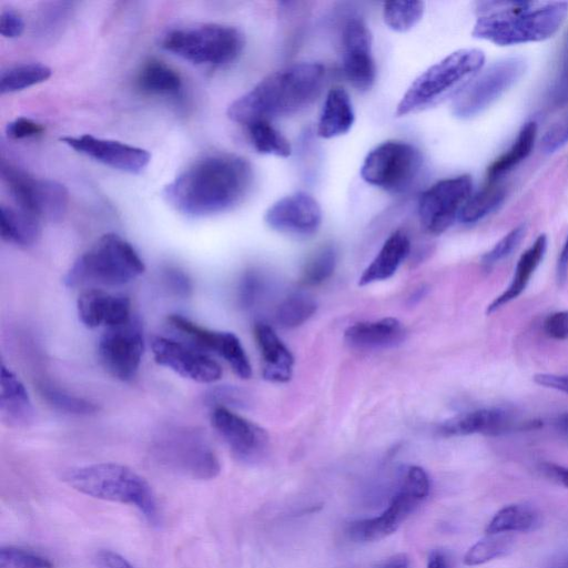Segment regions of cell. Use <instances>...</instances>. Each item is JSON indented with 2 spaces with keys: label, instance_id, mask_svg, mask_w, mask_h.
I'll return each instance as SVG.
<instances>
[{
  "label": "cell",
  "instance_id": "6da1fadb",
  "mask_svg": "<svg viewBox=\"0 0 568 568\" xmlns=\"http://www.w3.org/2000/svg\"><path fill=\"white\" fill-rule=\"evenodd\" d=\"M253 183L250 162L239 155H206L182 171L163 189V197L184 215L200 217L231 210Z\"/></svg>",
  "mask_w": 568,
  "mask_h": 568
},
{
  "label": "cell",
  "instance_id": "7a4b0ae2",
  "mask_svg": "<svg viewBox=\"0 0 568 568\" xmlns=\"http://www.w3.org/2000/svg\"><path fill=\"white\" fill-rule=\"evenodd\" d=\"M325 68L317 62H300L274 71L248 92L233 101L226 111L233 122L250 125L292 115L311 105L320 95Z\"/></svg>",
  "mask_w": 568,
  "mask_h": 568
},
{
  "label": "cell",
  "instance_id": "3957f363",
  "mask_svg": "<svg viewBox=\"0 0 568 568\" xmlns=\"http://www.w3.org/2000/svg\"><path fill=\"white\" fill-rule=\"evenodd\" d=\"M473 36L498 45L552 37L568 14L565 1H485L478 3Z\"/></svg>",
  "mask_w": 568,
  "mask_h": 568
},
{
  "label": "cell",
  "instance_id": "277c9868",
  "mask_svg": "<svg viewBox=\"0 0 568 568\" xmlns=\"http://www.w3.org/2000/svg\"><path fill=\"white\" fill-rule=\"evenodd\" d=\"M74 490L93 498L135 507L152 525H159V504L150 484L136 471L116 463L73 467L62 475Z\"/></svg>",
  "mask_w": 568,
  "mask_h": 568
},
{
  "label": "cell",
  "instance_id": "5b68a950",
  "mask_svg": "<svg viewBox=\"0 0 568 568\" xmlns=\"http://www.w3.org/2000/svg\"><path fill=\"white\" fill-rule=\"evenodd\" d=\"M144 270L134 247L120 235L108 233L74 261L63 282L69 287L87 283L118 286L135 280Z\"/></svg>",
  "mask_w": 568,
  "mask_h": 568
},
{
  "label": "cell",
  "instance_id": "8992f818",
  "mask_svg": "<svg viewBox=\"0 0 568 568\" xmlns=\"http://www.w3.org/2000/svg\"><path fill=\"white\" fill-rule=\"evenodd\" d=\"M485 54L479 49H460L446 55L420 73L408 87L396 108L403 116L425 109L457 89H463L483 68ZM459 90V91H460Z\"/></svg>",
  "mask_w": 568,
  "mask_h": 568
},
{
  "label": "cell",
  "instance_id": "52a82bcc",
  "mask_svg": "<svg viewBox=\"0 0 568 568\" xmlns=\"http://www.w3.org/2000/svg\"><path fill=\"white\" fill-rule=\"evenodd\" d=\"M161 45L195 64L222 65L237 59L244 48V37L234 27L205 23L170 30Z\"/></svg>",
  "mask_w": 568,
  "mask_h": 568
},
{
  "label": "cell",
  "instance_id": "ba28073f",
  "mask_svg": "<svg viewBox=\"0 0 568 568\" xmlns=\"http://www.w3.org/2000/svg\"><path fill=\"white\" fill-rule=\"evenodd\" d=\"M152 453L162 466L193 479H213L221 471L214 448L195 428L170 429L156 439Z\"/></svg>",
  "mask_w": 568,
  "mask_h": 568
},
{
  "label": "cell",
  "instance_id": "9c48e42d",
  "mask_svg": "<svg viewBox=\"0 0 568 568\" xmlns=\"http://www.w3.org/2000/svg\"><path fill=\"white\" fill-rule=\"evenodd\" d=\"M429 489L426 471L419 466H409L387 509L379 516L352 521L346 529L347 536L354 541L367 542L392 535L428 496Z\"/></svg>",
  "mask_w": 568,
  "mask_h": 568
},
{
  "label": "cell",
  "instance_id": "30bf717a",
  "mask_svg": "<svg viewBox=\"0 0 568 568\" xmlns=\"http://www.w3.org/2000/svg\"><path fill=\"white\" fill-rule=\"evenodd\" d=\"M422 163V154L413 144L385 141L366 155L361 166V176L371 185L398 193L413 183Z\"/></svg>",
  "mask_w": 568,
  "mask_h": 568
},
{
  "label": "cell",
  "instance_id": "8fae6325",
  "mask_svg": "<svg viewBox=\"0 0 568 568\" xmlns=\"http://www.w3.org/2000/svg\"><path fill=\"white\" fill-rule=\"evenodd\" d=\"M1 175L18 206L40 221H59L65 214L69 194L63 184L37 179L6 162H2Z\"/></svg>",
  "mask_w": 568,
  "mask_h": 568
},
{
  "label": "cell",
  "instance_id": "7c38bea8",
  "mask_svg": "<svg viewBox=\"0 0 568 568\" xmlns=\"http://www.w3.org/2000/svg\"><path fill=\"white\" fill-rule=\"evenodd\" d=\"M525 70L526 63L518 57L493 63L458 92L453 102L454 115L469 119L480 113L514 85Z\"/></svg>",
  "mask_w": 568,
  "mask_h": 568
},
{
  "label": "cell",
  "instance_id": "4fadbf2b",
  "mask_svg": "<svg viewBox=\"0 0 568 568\" xmlns=\"http://www.w3.org/2000/svg\"><path fill=\"white\" fill-rule=\"evenodd\" d=\"M469 175L440 180L424 191L417 212L423 229L433 235L444 233L459 214L471 195Z\"/></svg>",
  "mask_w": 568,
  "mask_h": 568
},
{
  "label": "cell",
  "instance_id": "5bb4252c",
  "mask_svg": "<svg viewBox=\"0 0 568 568\" xmlns=\"http://www.w3.org/2000/svg\"><path fill=\"white\" fill-rule=\"evenodd\" d=\"M144 352L142 327L135 318L108 327L98 342V356L103 368L120 381L136 374Z\"/></svg>",
  "mask_w": 568,
  "mask_h": 568
},
{
  "label": "cell",
  "instance_id": "9a60e30c",
  "mask_svg": "<svg viewBox=\"0 0 568 568\" xmlns=\"http://www.w3.org/2000/svg\"><path fill=\"white\" fill-rule=\"evenodd\" d=\"M151 349L155 362L180 376L197 382L214 383L222 376L220 364L207 354L179 341L154 336Z\"/></svg>",
  "mask_w": 568,
  "mask_h": 568
},
{
  "label": "cell",
  "instance_id": "2e32d148",
  "mask_svg": "<svg viewBox=\"0 0 568 568\" xmlns=\"http://www.w3.org/2000/svg\"><path fill=\"white\" fill-rule=\"evenodd\" d=\"M211 424L233 455L243 462H254L262 457L268 445V435L257 424L216 405L211 413Z\"/></svg>",
  "mask_w": 568,
  "mask_h": 568
},
{
  "label": "cell",
  "instance_id": "e0dca14e",
  "mask_svg": "<svg viewBox=\"0 0 568 568\" xmlns=\"http://www.w3.org/2000/svg\"><path fill=\"white\" fill-rule=\"evenodd\" d=\"M343 70L349 83L361 91L372 88L376 67L372 51V34L357 17L349 18L342 31Z\"/></svg>",
  "mask_w": 568,
  "mask_h": 568
},
{
  "label": "cell",
  "instance_id": "ac0fdd59",
  "mask_svg": "<svg viewBox=\"0 0 568 568\" xmlns=\"http://www.w3.org/2000/svg\"><path fill=\"white\" fill-rule=\"evenodd\" d=\"M264 221L277 232L308 236L321 226L322 209L308 193L295 192L274 202L266 210Z\"/></svg>",
  "mask_w": 568,
  "mask_h": 568
},
{
  "label": "cell",
  "instance_id": "d6986e66",
  "mask_svg": "<svg viewBox=\"0 0 568 568\" xmlns=\"http://www.w3.org/2000/svg\"><path fill=\"white\" fill-rule=\"evenodd\" d=\"M61 141L83 155L131 174L142 172L151 160L150 153L142 148L90 134L64 136Z\"/></svg>",
  "mask_w": 568,
  "mask_h": 568
},
{
  "label": "cell",
  "instance_id": "ffe728a7",
  "mask_svg": "<svg viewBox=\"0 0 568 568\" xmlns=\"http://www.w3.org/2000/svg\"><path fill=\"white\" fill-rule=\"evenodd\" d=\"M168 320L175 329L191 338L194 344L220 355L240 378L251 377L250 359L235 334L203 327L180 314H172Z\"/></svg>",
  "mask_w": 568,
  "mask_h": 568
},
{
  "label": "cell",
  "instance_id": "44dd1931",
  "mask_svg": "<svg viewBox=\"0 0 568 568\" xmlns=\"http://www.w3.org/2000/svg\"><path fill=\"white\" fill-rule=\"evenodd\" d=\"M80 321L89 328L113 327L132 318L130 300L121 294L91 288L82 292L77 301Z\"/></svg>",
  "mask_w": 568,
  "mask_h": 568
},
{
  "label": "cell",
  "instance_id": "7402d4cb",
  "mask_svg": "<svg viewBox=\"0 0 568 568\" xmlns=\"http://www.w3.org/2000/svg\"><path fill=\"white\" fill-rule=\"evenodd\" d=\"M513 415L500 407H486L456 415L445 420L439 432L444 436L481 434L498 436L514 428Z\"/></svg>",
  "mask_w": 568,
  "mask_h": 568
},
{
  "label": "cell",
  "instance_id": "603a6c76",
  "mask_svg": "<svg viewBox=\"0 0 568 568\" xmlns=\"http://www.w3.org/2000/svg\"><path fill=\"white\" fill-rule=\"evenodd\" d=\"M0 416L10 427H27L34 418V408L28 390L17 374L1 365Z\"/></svg>",
  "mask_w": 568,
  "mask_h": 568
},
{
  "label": "cell",
  "instance_id": "cb8c5ba5",
  "mask_svg": "<svg viewBox=\"0 0 568 568\" xmlns=\"http://www.w3.org/2000/svg\"><path fill=\"white\" fill-rule=\"evenodd\" d=\"M254 337L263 359V377L277 383L290 381L294 358L272 326L263 322L256 323Z\"/></svg>",
  "mask_w": 568,
  "mask_h": 568
},
{
  "label": "cell",
  "instance_id": "d4e9b609",
  "mask_svg": "<svg viewBox=\"0 0 568 568\" xmlns=\"http://www.w3.org/2000/svg\"><path fill=\"white\" fill-rule=\"evenodd\" d=\"M404 329L394 317L358 322L345 331L347 343L359 349H379L396 345L403 339Z\"/></svg>",
  "mask_w": 568,
  "mask_h": 568
},
{
  "label": "cell",
  "instance_id": "484cf974",
  "mask_svg": "<svg viewBox=\"0 0 568 568\" xmlns=\"http://www.w3.org/2000/svg\"><path fill=\"white\" fill-rule=\"evenodd\" d=\"M355 113L352 100L344 88H332L325 98L316 133L323 139L346 134L353 126Z\"/></svg>",
  "mask_w": 568,
  "mask_h": 568
},
{
  "label": "cell",
  "instance_id": "4316f807",
  "mask_svg": "<svg viewBox=\"0 0 568 568\" xmlns=\"http://www.w3.org/2000/svg\"><path fill=\"white\" fill-rule=\"evenodd\" d=\"M410 251V241L405 232L395 231L384 242L377 255L362 273L361 286L384 281L395 274Z\"/></svg>",
  "mask_w": 568,
  "mask_h": 568
},
{
  "label": "cell",
  "instance_id": "83f0119b",
  "mask_svg": "<svg viewBox=\"0 0 568 568\" xmlns=\"http://www.w3.org/2000/svg\"><path fill=\"white\" fill-rule=\"evenodd\" d=\"M547 248V236L540 234L535 242L520 255L514 276L508 287L487 306L486 313L491 314L513 300L526 288L531 275L544 258Z\"/></svg>",
  "mask_w": 568,
  "mask_h": 568
},
{
  "label": "cell",
  "instance_id": "f1b7e54d",
  "mask_svg": "<svg viewBox=\"0 0 568 568\" xmlns=\"http://www.w3.org/2000/svg\"><path fill=\"white\" fill-rule=\"evenodd\" d=\"M0 233L3 241L19 246L34 244L41 233L40 220L22 209L0 206Z\"/></svg>",
  "mask_w": 568,
  "mask_h": 568
},
{
  "label": "cell",
  "instance_id": "f546056e",
  "mask_svg": "<svg viewBox=\"0 0 568 568\" xmlns=\"http://www.w3.org/2000/svg\"><path fill=\"white\" fill-rule=\"evenodd\" d=\"M540 525L539 513L527 504H511L499 509L489 520L486 534L526 532Z\"/></svg>",
  "mask_w": 568,
  "mask_h": 568
},
{
  "label": "cell",
  "instance_id": "4dcf8cb0",
  "mask_svg": "<svg viewBox=\"0 0 568 568\" xmlns=\"http://www.w3.org/2000/svg\"><path fill=\"white\" fill-rule=\"evenodd\" d=\"M136 84L146 93L173 95L180 91L182 81L179 73L168 64L150 60L139 71Z\"/></svg>",
  "mask_w": 568,
  "mask_h": 568
},
{
  "label": "cell",
  "instance_id": "1f68e13d",
  "mask_svg": "<svg viewBox=\"0 0 568 568\" xmlns=\"http://www.w3.org/2000/svg\"><path fill=\"white\" fill-rule=\"evenodd\" d=\"M536 134V122L529 121L525 123L511 148L505 154L496 159L488 168V181H496L498 176L510 171L514 166L525 160L534 148Z\"/></svg>",
  "mask_w": 568,
  "mask_h": 568
},
{
  "label": "cell",
  "instance_id": "d6a6232c",
  "mask_svg": "<svg viewBox=\"0 0 568 568\" xmlns=\"http://www.w3.org/2000/svg\"><path fill=\"white\" fill-rule=\"evenodd\" d=\"M504 199V187L495 181H488L478 192L470 195L459 214V220L465 224L476 223L495 211Z\"/></svg>",
  "mask_w": 568,
  "mask_h": 568
},
{
  "label": "cell",
  "instance_id": "836d02e7",
  "mask_svg": "<svg viewBox=\"0 0 568 568\" xmlns=\"http://www.w3.org/2000/svg\"><path fill=\"white\" fill-rule=\"evenodd\" d=\"M51 69L42 63H22L1 72L0 92L2 94L24 90L41 83L51 77Z\"/></svg>",
  "mask_w": 568,
  "mask_h": 568
},
{
  "label": "cell",
  "instance_id": "e575fe53",
  "mask_svg": "<svg viewBox=\"0 0 568 568\" xmlns=\"http://www.w3.org/2000/svg\"><path fill=\"white\" fill-rule=\"evenodd\" d=\"M250 140L261 154L287 158L292 153L290 141L270 121H256L247 125Z\"/></svg>",
  "mask_w": 568,
  "mask_h": 568
},
{
  "label": "cell",
  "instance_id": "d590c367",
  "mask_svg": "<svg viewBox=\"0 0 568 568\" xmlns=\"http://www.w3.org/2000/svg\"><path fill=\"white\" fill-rule=\"evenodd\" d=\"M315 300L305 293H293L277 306L275 320L283 328H295L304 324L316 312Z\"/></svg>",
  "mask_w": 568,
  "mask_h": 568
},
{
  "label": "cell",
  "instance_id": "8d00e7d4",
  "mask_svg": "<svg viewBox=\"0 0 568 568\" xmlns=\"http://www.w3.org/2000/svg\"><path fill=\"white\" fill-rule=\"evenodd\" d=\"M514 538L509 534H487L474 544L464 556L467 566H479L506 556L511 551Z\"/></svg>",
  "mask_w": 568,
  "mask_h": 568
},
{
  "label": "cell",
  "instance_id": "74e56055",
  "mask_svg": "<svg viewBox=\"0 0 568 568\" xmlns=\"http://www.w3.org/2000/svg\"><path fill=\"white\" fill-rule=\"evenodd\" d=\"M41 397L54 409L71 415H91L98 410L94 403L42 382L38 386Z\"/></svg>",
  "mask_w": 568,
  "mask_h": 568
},
{
  "label": "cell",
  "instance_id": "f35d334b",
  "mask_svg": "<svg viewBox=\"0 0 568 568\" xmlns=\"http://www.w3.org/2000/svg\"><path fill=\"white\" fill-rule=\"evenodd\" d=\"M424 11L423 1H387L383 6V18L393 31L406 32L420 21Z\"/></svg>",
  "mask_w": 568,
  "mask_h": 568
},
{
  "label": "cell",
  "instance_id": "ab89813d",
  "mask_svg": "<svg viewBox=\"0 0 568 568\" xmlns=\"http://www.w3.org/2000/svg\"><path fill=\"white\" fill-rule=\"evenodd\" d=\"M337 253L333 245L317 248L305 263L301 282L306 286H316L328 280L335 270Z\"/></svg>",
  "mask_w": 568,
  "mask_h": 568
},
{
  "label": "cell",
  "instance_id": "60d3db41",
  "mask_svg": "<svg viewBox=\"0 0 568 568\" xmlns=\"http://www.w3.org/2000/svg\"><path fill=\"white\" fill-rule=\"evenodd\" d=\"M0 568H53V565L34 551L6 546L0 549Z\"/></svg>",
  "mask_w": 568,
  "mask_h": 568
},
{
  "label": "cell",
  "instance_id": "b9f144b4",
  "mask_svg": "<svg viewBox=\"0 0 568 568\" xmlns=\"http://www.w3.org/2000/svg\"><path fill=\"white\" fill-rule=\"evenodd\" d=\"M525 234V224L516 226L481 256V263L486 267H490L496 263L505 260L516 250Z\"/></svg>",
  "mask_w": 568,
  "mask_h": 568
},
{
  "label": "cell",
  "instance_id": "7bdbcfd3",
  "mask_svg": "<svg viewBox=\"0 0 568 568\" xmlns=\"http://www.w3.org/2000/svg\"><path fill=\"white\" fill-rule=\"evenodd\" d=\"M568 143V115L554 123L542 135L540 148L552 153Z\"/></svg>",
  "mask_w": 568,
  "mask_h": 568
},
{
  "label": "cell",
  "instance_id": "ee69618b",
  "mask_svg": "<svg viewBox=\"0 0 568 568\" xmlns=\"http://www.w3.org/2000/svg\"><path fill=\"white\" fill-rule=\"evenodd\" d=\"M44 128L41 123L23 116L9 122L6 128L7 135L13 140L34 138L42 134Z\"/></svg>",
  "mask_w": 568,
  "mask_h": 568
},
{
  "label": "cell",
  "instance_id": "f6af8a7d",
  "mask_svg": "<svg viewBox=\"0 0 568 568\" xmlns=\"http://www.w3.org/2000/svg\"><path fill=\"white\" fill-rule=\"evenodd\" d=\"M542 329L552 339H568V311L549 314L542 323Z\"/></svg>",
  "mask_w": 568,
  "mask_h": 568
},
{
  "label": "cell",
  "instance_id": "bcb514c9",
  "mask_svg": "<svg viewBox=\"0 0 568 568\" xmlns=\"http://www.w3.org/2000/svg\"><path fill=\"white\" fill-rule=\"evenodd\" d=\"M166 286L181 297H186L192 292V282L190 277L179 268H168L164 272Z\"/></svg>",
  "mask_w": 568,
  "mask_h": 568
},
{
  "label": "cell",
  "instance_id": "7dc6e473",
  "mask_svg": "<svg viewBox=\"0 0 568 568\" xmlns=\"http://www.w3.org/2000/svg\"><path fill=\"white\" fill-rule=\"evenodd\" d=\"M261 292V277L254 272L244 275L240 285V302L243 306L248 307L254 304Z\"/></svg>",
  "mask_w": 568,
  "mask_h": 568
},
{
  "label": "cell",
  "instance_id": "c3c4849f",
  "mask_svg": "<svg viewBox=\"0 0 568 568\" xmlns=\"http://www.w3.org/2000/svg\"><path fill=\"white\" fill-rule=\"evenodd\" d=\"M24 22L22 17L14 10H4L0 17V33L4 38H18L22 34Z\"/></svg>",
  "mask_w": 568,
  "mask_h": 568
},
{
  "label": "cell",
  "instance_id": "681fc988",
  "mask_svg": "<svg viewBox=\"0 0 568 568\" xmlns=\"http://www.w3.org/2000/svg\"><path fill=\"white\" fill-rule=\"evenodd\" d=\"M534 382L540 386L568 394V374L540 373L534 375Z\"/></svg>",
  "mask_w": 568,
  "mask_h": 568
},
{
  "label": "cell",
  "instance_id": "f907efd6",
  "mask_svg": "<svg viewBox=\"0 0 568 568\" xmlns=\"http://www.w3.org/2000/svg\"><path fill=\"white\" fill-rule=\"evenodd\" d=\"M539 469L549 479L568 488V467L551 462H542L539 464Z\"/></svg>",
  "mask_w": 568,
  "mask_h": 568
},
{
  "label": "cell",
  "instance_id": "816d5d0a",
  "mask_svg": "<svg viewBox=\"0 0 568 568\" xmlns=\"http://www.w3.org/2000/svg\"><path fill=\"white\" fill-rule=\"evenodd\" d=\"M97 560L103 568H134L124 557L108 549L99 551Z\"/></svg>",
  "mask_w": 568,
  "mask_h": 568
},
{
  "label": "cell",
  "instance_id": "f5cc1de1",
  "mask_svg": "<svg viewBox=\"0 0 568 568\" xmlns=\"http://www.w3.org/2000/svg\"><path fill=\"white\" fill-rule=\"evenodd\" d=\"M568 275V234L562 244L561 251L557 260L556 278L558 285H564Z\"/></svg>",
  "mask_w": 568,
  "mask_h": 568
},
{
  "label": "cell",
  "instance_id": "db71d44e",
  "mask_svg": "<svg viewBox=\"0 0 568 568\" xmlns=\"http://www.w3.org/2000/svg\"><path fill=\"white\" fill-rule=\"evenodd\" d=\"M427 568H449L446 555L440 550H433L427 559Z\"/></svg>",
  "mask_w": 568,
  "mask_h": 568
},
{
  "label": "cell",
  "instance_id": "11a10c76",
  "mask_svg": "<svg viewBox=\"0 0 568 568\" xmlns=\"http://www.w3.org/2000/svg\"><path fill=\"white\" fill-rule=\"evenodd\" d=\"M409 567H410L409 558L406 555L400 554V555L393 556L392 558L386 560L384 564H382L377 568H409Z\"/></svg>",
  "mask_w": 568,
  "mask_h": 568
},
{
  "label": "cell",
  "instance_id": "9f6ffc18",
  "mask_svg": "<svg viewBox=\"0 0 568 568\" xmlns=\"http://www.w3.org/2000/svg\"><path fill=\"white\" fill-rule=\"evenodd\" d=\"M555 424L557 429L568 439V413L558 416Z\"/></svg>",
  "mask_w": 568,
  "mask_h": 568
},
{
  "label": "cell",
  "instance_id": "6f0895ef",
  "mask_svg": "<svg viewBox=\"0 0 568 568\" xmlns=\"http://www.w3.org/2000/svg\"><path fill=\"white\" fill-rule=\"evenodd\" d=\"M559 568H568V559H566Z\"/></svg>",
  "mask_w": 568,
  "mask_h": 568
}]
</instances>
